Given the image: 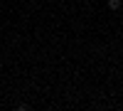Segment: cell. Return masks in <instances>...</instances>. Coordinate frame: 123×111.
I'll return each instance as SVG.
<instances>
[{
    "instance_id": "1",
    "label": "cell",
    "mask_w": 123,
    "mask_h": 111,
    "mask_svg": "<svg viewBox=\"0 0 123 111\" xmlns=\"http://www.w3.org/2000/svg\"><path fill=\"white\" fill-rule=\"evenodd\" d=\"M108 10H121V0H108Z\"/></svg>"
}]
</instances>
